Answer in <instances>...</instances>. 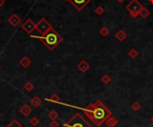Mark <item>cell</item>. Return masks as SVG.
Masks as SVG:
<instances>
[{
    "mask_svg": "<svg viewBox=\"0 0 153 127\" xmlns=\"http://www.w3.org/2000/svg\"><path fill=\"white\" fill-rule=\"evenodd\" d=\"M48 101H54V102H58L60 101V98H59V96H58L57 94L56 93H53L52 96L50 97L49 99H48Z\"/></svg>",
    "mask_w": 153,
    "mask_h": 127,
    "instance_id": "44dd1931",
    "label": "cell"
},
{
    "mask_svg": "<svg viewBox=\"0 0 153 127\" xmlns=\"http://www.w3.org/2000/svg\"><path fill=\"white\" fill-rule=\"evenodd\" d=\"M116 1H117L118 3H123V1H125V0H116Z\"/></svg>",
    "mask_w": 153,
    "mask_h": 127,
    "instance_id": "484cf974",
    "label": "cell"
},
{
    "mask_svg": "<svg viewBox=\"0 0 153 127\" xmlns=\"http://www.w3.org/2000/svg\"><path fill=\"white\" fill-rule=\"evenodd\" d=\"M142 8H143V6L139 2V0H132V1L126 5V9L129 12L130 16L132 18H136L139 16Z\"/></svg>",
    "mask_w": 153,
    "mask_h": 127,
    "instance_id": "277c9868",
    "label": "cell"
},
{
    "mask_svg": "<svg viewBox=\"0 0 153 127\" xmlns=\"http://www.w3.org/2000/svg\"><path fill=\"white\" fill-rule=\"evenodd\" d=\"M109 80H110V78H109L107 76H105L104 77H102V81L105 82V83H107V82H108Z\"/></svg>",
    "mask_w": 153,
    "mask_h": 127,
    "instance_id": "cb8c5ba5",
    "label": "cell"
},
{
    "mask_svg": "<svg viewBox=\"0 0 153 127\" xmlns=\"http://www.w3.org/2000/svg\"><path fill=\"white\" fill-rule=\"evenodd\" d=\"M34 37L39 38L49 51H53L55 48H56L63 40L62 36L58 32H56L54 28H52L44 35Z\"/></svg>",
    "mask_w": 153,
    "mask_h": 127,
    "instance_id": "7a4b0ae2",
    "label": "cell"
},
{
    "mask_svg": "<svg viewBox=\"0 0 153 127\" xmlns=\"http://www.w3.org/2000/svg\"><path fill=\"white\" fill-rule=\"evenodd\" d=\"M5 4V0H0V7H2Z\"/></svg>",
    "mask_w": 153,
    "mask_h": 127,
    "instance_id": "d4e9b609",
    "label": "cell"
},
{
    "mask_svg": "<svg viewBox=\"0 0 153 127\" xmlns=\"http://www.w3.org/2000/svg\"><path fill=\"white\" fill-rule=\"evenodd\" d=\"M128 54H129V56H130L131 58H136L138 53H137V51H136L135 49H131V50L129 51Z\"/></svg>",
    "mask_w": 153,
    "mask_h": 127,
    "instance_id": "7402d4cb",
    "label": "cell"
},
{
    "mask_svg": "<svg viewBox=\"0 0 153 127\" xmlns=\"http://www.w3.org/2000/svg\"><path fill=\"white\" fill-rule=\"evenodd\" d=\"M40 123V120H39V118L38 117H36V116H33L31 118V120H30V124L33 126V127H36V126H38Z\"/></svg>",
    "mask_w": 153,
    "mask_h": 127,
    "instance_id": "d6986e66",
    "label": "cell"
},
{
    "mask_svg": "<svg viewBox=\"0 0 153 127\" xmlns=\"http://www.w3.org/2000/svg\"><path fill=\"white\" fill-rule=\"evenodd\" d=\"M115 38L117 40H119L120 42L125 40L127 38V33L125 31L122 30V29H120V30H118L115 33Z\"/></svg>",
    "mask_w": 153,
    "mask_h": 127,
    "instance_id": "8fae6325",
    "label": "cell"
},
{
    "mask_svg": "<svg viewBox=\"0 0 153 127\" xmlns=\"http://www.w3.org/2000/svg\"><path fill=\"white\" fill-rule=\"evenodd\" d=\"M5 127H24V126L21 124L18 120H16V119H13V120Z\"/></svg>",
    "mask_w": 153,
    "mask_h": 127,
    "instance_id": "5bb4252c",
    "label": "cell"
},
{
    "mask_svg": "<svg viewBox=\"0 0 153 127\" xmlns=\"http://www.w3.org/2000/svg\"><path fill=\"white\" fill-rule=\"evenodd\" d=\"M19 64L21 67H23V69H28V68H30L31 65L32 64V62L28 56H23L19 60Z\"/></svg>",
    "mask_w": 153,
    "mask_h": 127,
    "instance_id": "9c48e42d",
    "label": "cell"
},
{
    "mask_svg": "<svg viewBox=\"0 0 153 127\" xmlns=\"http://www.w3.org/2000/svg\"><path fill=\"white\" fill-rule=\"evenodd\" d=\"M91 0H70V3L77 11H82Z\"/></svg>",
    "mask_w": 153,
    "mask_h": 127,
    "instance_id": "52a82bcc",
    "label": "cell"
},
{
    "mask_svg": "<svg viewBox=\"0 0 153 127\" xmlns=\"http://www.w3.org/2000/svg\"><path fill=\"white\" fill-rule=\"evenodd\" d=\"M50 127H58V124L56 123V121L53 120L50 123Z\"/></svg>",
    "mask_w": 153,
    "mask_h": 127,
    "instance_id": "603a6c76",
    "label": "cell"
},
{
    "mask_svg": "<svg viewBox=\"0 0 153 127\" xmlns=\"http://www.w3.org/2000/svg\"><path fill=\"white\" fill-rule=\"evenodd\" d=\"M149 15H150V12H149V10H148L147 8H145V7H143L141 13H140V16L142 17L143 19H145V18H147Z\"/></svg>",
    "mask_w": 153,
    "mask_h": 127,
    "instance_id": "2e32d148",
    "label": "cell"
},
{
    "mask_svg": "<svg viewBox=\"0 0 153 127\" xmlns=\"http://www.w3.org/2000/svg\"><path fill=\"white\" fill-rule=\"evenodd\" d=\"M48 117L51 119V120H56V119L58 117L57 112L55 111V110H51V111L49 112V114H48Z\"/></svg>",
    "mask_w": 153,
    "mask_h": 127,
    "instance_id": "ac0fdd59",
    "label": "cell"
},
{
    "mask_svg": "<svg viewBox=\"0 0 153 127\" xmlns=\"http://www.w3.org/2000/svg\"><path fill=\"white\" fill-rule=\"evenodd\" d=\"M2 69V66L1 65H0V70H1Z\"/></svg>",
    "mask_w": 153,
    "mask_h": 127,
    "instance_id": "83f0119b",
    "label": "cell"
},
{
    "mask_svg": "<svg viewBox=\"0 0 153 127\" xmlns=\"http://www.w3.org/2000/svg\"><path fill=\"white\" fill-rule=\"evenodd\" d=\"M87 116H88L93 122H95L98 124H101L106 119L110 116V112L108 109L99 101H97L94 104L87 108L85 110Z\"/></svg>",
    "mask_w": 153,
    "mask_h": 127,
    "instance_id": "6da1fadb",
    "label": "cell"
},
{
    "mask_svg": "<svg viewBox=\"0 0 153 127\" xmlns=\"http://www.w3.org/2000/svg\"><path fill=\"white\" fill-rule=\"evenodd\" d=\"M35 27H36V24L34 23V21L32 19H27L23 23V25H21V28L28 34H32V32L35 30Z\"/></svg>",
    "mask_w": 153,
    "mask_h": 127,
    "instance_id": "8992f818",
    "label": "cell"
},
{
    "mask_svg": "<svg viewBox=\"0 0 153 127\" xmlns=\"http://www.w3.org/2000/svg\"><path fill=\"white\" fill-rule=\"evenodd\" d=\"M41 103H42V100L38 96H35V97H33V98L31 99V104H32V106H33L34 108H38Z\"/></svg>",
    "mask_w": 153,
    "mask_h": 127,
    "instance_id": "7c38bea8",
    "label": "cell"
},
{
    "mask_svg": "<svg viewBox=\"0 0 153 127\" xmlns=\"http://www.w3.org/2000/svg\"><path fill=\"white\" fill-rule=\"evenodd\" d=\"M0 116H1V112H0Z\"/></svg>",
    "mask_w": 153,
    "mask_h": 127,
    "instance_id": "f546056e",
    "label": "cell"
},
{
    "mask_svg": "<svg viewBox=\"0 0 153 127\" xmlns=\"http://www.w3.org/2000/svg\"><path fill=\"white\" fill-rule=\"evenodd\" d=\"M7 21H8V23L13 27V28H16L20 23H21V17L18 15L17 13H13L12 14V15L7 19Z\"/></svg>",
    "mask_w": 153,
    "mask_h": 127,
    "instance_id": "ba28073f",
    "label": "cell"
},
{
    "mask_svg": "<svg viewBox=\"0 0 153 127\" xmlns=\"http://www.w3.org/2000/svg\"><path fill=\"white\" fill-rule=\"evenodd\" d=\"M104 13H105V9L101 5H99L97 8L95 9V13L97 14V15H99V16L103 15Z\"/></svg>",
    "mask_w": 153,
    "mask_h": 127,
    "instance_id": "e0dca14e",
    "label": "cell"
},
{
    "mask_svg": "<svg viewBox=\"0 0 153 127\" xmlns=\"http://www.w3.org/2000/svg\"><path fill=\"white\" fill-rule=\"evenodd\" d=\"M32 108L30 105H28V104H23L20 108V113L24 117L30 116L32 114Z\"/></svg>",
    "mask_w": 153,
    "mask_h": 127,
    "instance_id": "30bf717a",
    "label": "cell"
},
{
    "mask_svg": "<svg viewBox=\"0 0 153 127\" xmlns=\"http://www.w3.org/2000/svg\"><path fill=\"white\" fill-rule=\"evenodd\" d=\"M62 127H92V126L80 114H75L64 124H63Z\"/></svg>",
    "mask_w": 153,
    "mask_h": 127,
    "instance_id": "3957f363",
    "label": "cell"
},
{
    "mask_svg": "<svg viewBox=\"0 0 153 127\" xmlns=\"http://www.w3.org/2000/svg\"><path fill=\"white\" fill-rule=\"evenodd\" d=\"M150 2L151 4H153V0H150Z\"/></svg>",
    "mask_w": 153,
    "mask_h": 127,
    "instance_id": "4316f807",
    "label": "cell"
},
{
    "mask_svg": "<svg viewBox=\"0 0 153 127\" xmlns=\"http://www.w3.org/2000/svg\"><path fill=\"white\" fill-rule=\"evenodd\" d=\"M99 34L102 36H107L108 34H109V29L107 28V27H104V28H102L99 29Z\"/></svg>",
    "mask_w": 153,
    "mask_h": 127,
    "instance_id": "ffe728a7",
    "label": "cell"
},
{
    "mask_svg": "<svg viewBox=\"0 0 153 127\" xmlns=\"http://www.w3.org/2000/svg\"><path fill=\"white\" fill-rule=\"evenodd\" d=\"M64 1H66V2H69V1H70V0H64Z\"/></svg>",
    "mask_w": 153,
    "mask_h": 127,
    "instance_id": "f1b7e54d",
    "label": "cell"
},
{
    "mask_svg": "<svg viewBox=\"0 0 153 127\" xmlns=\"http://www.w3.org/2000/svg\"><path fill=\"white\" fill-rule=\"evenodd\" d=\"M77 68H78L80 70H81V71H83V72H85L87 69H88L90 68V66H89V64L87 63L85 61H82L81 62H80V63L78 64Z\"/></svg>",
    "mask_w": 153,
    "mask_h": 127,
    "instance_id": "4fadbf2b",
    "label": "cell"
},
{
    "mask_svg": "<svg viewBox=\"0 0 153 127\" xmlns=\"http://www.w3.org/2000/svg\"><path fill=\"white\" fill-rule=\"evenodd\" d=\"M34 87H35V85H33V83H32V82H30V81L25 83L24 85H23V88L26 92H32L34 89Z\"/></svg>",
    "mask_w": 153,
    "mask_h": 127,
    "instance_id": "9a60e30c",
    "label": "cell"
},
{
    "mask_svg": "<svg viewBox=\"0 0 153 127\" xmlns=\"http://www.w3.org/2000/svg\"><path fill=\"white\" fill-rule=\"evenodd\" d=\"M53 28L52 25L49 23V21L45 19V18H42L40 19L37 23H36V27L35 29L37 30L38 32H40L41 35H44L47 32H48L49 30Z\"/></svg>",
    "mask_w": 153,
    "mask_h": 127,
    "instance_id": "5b68a950",
    "label": "cell"
}]
</instances>
